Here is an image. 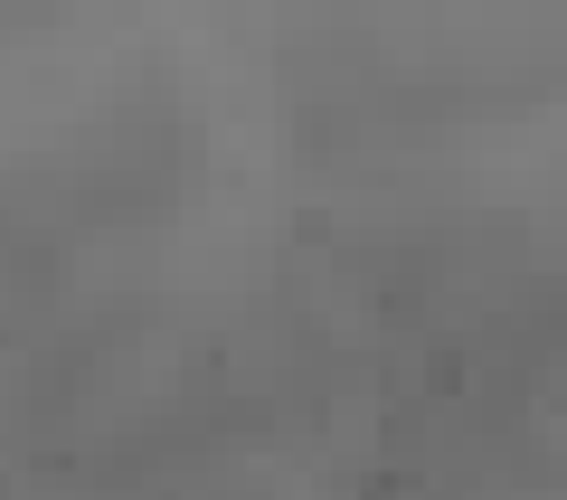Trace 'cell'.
I'll use <instances>...</instances> for the list:
<instances>
[{"mask_svg": "<svg viewBox=\"0 0 567 500\" xmlns=\"http://www.w3.org/2000/svg\"><path fill=\"white\" fill-rule=\"evenodd\" d=\"M558 39L520 10H331L284 39V104L312 152H379L492 123L558 85Z\"/></svg>", "mask_w": 567, "mask_h": 500, "instance_id": "obj_2", "label": "cell"}, {"mask_svg": "<svg viewBox=\"0 0 567 500\" xmlns=\"http://www.w3.org/2000/svg\"><path fill=\"white\" fill-rule=\"evenodd\" d=\"M208 199V104L142 66L85 114L0 142V360L58 368L104 350V302L152 237Z\"/></svg>", "mask_w": 567, "mask_h": 500, "instance_id": "obj_1", "label": "cell"}]
</instances>
